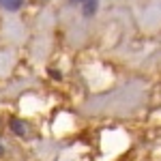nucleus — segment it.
<instances>
[{"label":"nucleus","mask_w":161,"mask_h":161,"mask_svg":"<svg viewBox=\"0 0 161 161\" xmlns=\"http://www.w3.org/2000/svg\"><path fill=\"white\" fill-rule=\"evenodd\" d=\"M0 7L4 11H19L24 7V0H0Z\"/></svg>","instance_id":"obj_1"},{"label":"nucleus","mask_w":161,"mask_h":161,"mask_svg":"<svg viewBox=\"0 0 161 161\" xmlns=\"http://www.w3.org/2000/svg\"><path fill=\"white\" fill-rule=\"evenodd\" d=\"M82 4H84V15L86 17H92L99 9V0H84Z\"/></svg>","instance_id":"obj_2"},{"label":"nucleus","mask_w":161,"mask_h":161,"mask_svg":"<svg viewBox=\"0 0 161 161\" xmlns=\"http://www.w3.org/2000/svg\"><path fill=\"white\" fill-rule=\"evenodd\" d=\"M11 129L17 133V136H26V131H28L26 125L22 123V120H11Z\"/></svg>","instance_id":"obj_3"},{"label":"nucleus","mask_w":161,"mask_h":161,"mask_svg":"<svg viewBox=\"0 0 161 161\" xmlns=\"http://www.w3.org/2000/svg\"><path fill=\"white\" fill-rule=\"evenodd\" d=\"M69 2H73V4H75V2H84V0H69Z\"/></svg>","instance_id":"obj_4"}]
</instances>
